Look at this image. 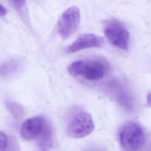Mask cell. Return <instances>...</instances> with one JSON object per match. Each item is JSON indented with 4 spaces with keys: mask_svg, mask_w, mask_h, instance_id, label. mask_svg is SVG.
<instances>
[{
    "mask_svg": "<svg viewBox=\"0 0 151 151\" xmlns=\"http://www.w3.org/2000/svg\"><path fill=\"white\" fill-rule=\"evenodd\" d=\"M69 73L74 76H81L89 81L100 80L107 70V65L100 60H79L68 66Z\"/></svg>",
    "mask_w": 151,
    "mask_h": 151,
    "instance_id": "6da1fadb",
    "label": "cell"
},
{
    "mask_svg": "<svg viewBox=\"0 0 151 151\" xmlns=\"http://www.w3.org/2000/svg\"><path fill=\"white\" fill-rule=\"evenodd\" d=\"M145 138L143 129L136 122L126 123L119 131L120 144L126 151H136L139 150L143 145Z\"/></svg>",
    "mask_w": 151,
    "mask_h": 151,
    "instance_id": "7a4b0ae2",
    "label": "cell"
},
{
    "mask_svg": "<svg viewBox=\"0 0 151 151\" xmlns=\"http://www.w3.org/2000/svg\"><path fill=\"white\" fill-rule=\"evenodd\" d=\"M94 128V122L90 114L81 112L76 114L71 119L66 133L71 138H83L91 134Z\"/></svg>",
    "mask_w": 151,
    "mask_h": 151,
    "instance_id": "3957f363",
    "label": "cell"
},
{
    "mask_svg": "<svg viewBox=\"0 0 151 151\" xmlns=\"http://www.w3.org/2000/svg\"><path fill=\"white\" fill-rule=\"evenodd\" d=\"M104 33L110 43L124 50H127L129 41L128 31L116 20L109 22L106 26Z\"/></svg>",
    "mask_w": 151,
    "mask_h": 151,
    "instance_id": "277c9868",
    "label": "cell"
},
{
    "mask_svg": "<svg viewBox=\"0 0 151 151\" xmlns=\"http://www.w3.org/2000/svg\"><path fill=\"white\" fill-rule=\"evenodd\" d=\"M80 12L76 6L70 7L63 13L58 24V30L64 40L72 35L77 29L80 22Z\"/></svg>",
    "mask_w": 151,
    "mask_h": 151,
    "instance_id": "5b68a950",
    "label": "cell"
},
{
    "mask_svg": "<svg viewBox=\"0 0 151 151\" xmlns=\"http://www.w3.org/2000/svg\"><path fill=\"white\" fill-rule=\"evenodd\" d=\"M104 40L102 36L93 34H85L82 35L66 49L68 53H73L82 50L89 48L99 47H102Z\"/></svg>",
    "mask_w": 151,
    "mask_h": 151,
    "instance_id": "8992f818",
    "label": "cell"
},
{
    "mask_svg": "<svg viewBox=\"0 0 151 151\" xmlns=\"http://www.w3.org/2000/svg\"><path fill=\"white\" fill-rule=\"evenodd\" d=\"M47 121V120L41 116H36L27 120L23 123L20 129L21 137L26 141L37 138Z\"/></svg>",
    "mask_w": 151,
    "mask_h": 151,
    "instance_id": "52a82bcc",
    "label": "cell"
},
{
    "mask_svg": "<svg viewBox=\"0 0 151 151\" xmlns=\"http://www.w3.org/2000/svg\"><path fill=\"white\" fill-rule=\"evenodd\" d=\"M38 148L41 151H49L53 145V131L50 124L47 121L43 129L37 137Z\"/></svg>",
    "mask_w": 151,
    "mask_h": 151,
    "instance_id": "ba28073f",
    "label": "cell"
},
{
    "mask_svg": "<svg viewBox=\"0 0 151 151\" xmlns=\"http://www.w3.org/2000/svg\"><path fill=\"white\" fill-rule=\"evenodd\" d=\"M19 68V64L14 60L3 63L0 65V76L7 77L16 72Z\"/></svg>",
    "mask_w": 151,
    "mask_h": 151,
    "instance_id": "9c48e42d",
    "label": "cell"
},
{
    "mask_svg": "<svg viewBox=\"0 0 151 151\" xmlns=\"http://www.w3.org/2000/svg\"><path fill=\"white\" fill-rule=\"evenodd\" d=\"M118 101L123 108L128 111H131L134 107V99L127 91H122L118 96Z\"/></svg>",
    "mask_w": 151,
    "mask_h": 151,
    "instance_id": "30bf717a",
    "label": "cell"
},
{
    "mask_svg": "<svg viewBox=\"0 0 151 151\" xmlns=\"http://www.w3.org/2000/svg\"><path fill=\"white\" fill-rule=\"evenodd\" d=\"M11 114L16 119H20L24 114V109L20 104L12 101H7L5 103Z\"/></svg>",
    "mask_w": 151,
    "mask_h": 151,
    "instance_id": "8fae6325",
    "label": "cell"
},
{
    "mask_svg": "<svg viewBox=\"0 0 151 151\" xmlns=\"http://www.w3.org/2000/svg\"><path fill=\"white\" fill-rule=\"evenodd\" d=\"M8 142L6 135L4 132L0 131V151H6Z\"/></svg>",
    "mask_w": 151,
    "mask_h": 151,
    "instance_id": "7c38bea8",
    "label": "cell"
},
{
    "mask_svg": "<svg viewBox=\"0 0 151 151\" xmlns=\"http://www.w3.org/2000/svg\"><path fill=\"white\" fill-rule=\"evenodd\" d=\"M11 3L17 9H20L24 7L25 0H10Z\"/></svg>",
    "mask_w": 151,
    "mask_h": 151,
    "instance_id": "4fadbf2b",
    "label": "cell"
},
{
    "mask_svg": "<svg viewBox=\"0 0 151 151\" xmlns=\"http://www.w3.org/2000/svg\"><path fill=\"white\" fill-rule=\"evenodd\" d=\"M7 13L6 9L0 3V17H4Z\"/></svg>",
    "mask_w": 151,
    "mask_h": 151,
    "instance_id": "5bb4252c",
    "label": "cell"
},
{
    "mask_svg": "<svg viewBox=\"0 0 151 151\" xmlns=\"http://www.w3.org/2000/svg\"><path fill=\"white\" fill-rule=\"evenodd\" d=\"M147 102L148 105L151 106V93L149 94L147 96Z\"/></svg>",
    "mask_w": 151,
    "mask_h": 151,
    "instance_id": "9a60e30c",
    "label": "cell"
},
{
    "mask_svg": "<svg viewBox=\"0 0 151 151\" xmlns=\"http://www.w3.org/2000/svg\"><path fill=\"white\" fill-rule=\"evenodd\" d=\"M85 151H102L100 150H97V149H88V150H86Z\"/></svg>",
    "mask_w": 151,
    "mask_h": 151,
    "instance_id": "2e32d148",
    "label": "cell"
}]
</instances>
